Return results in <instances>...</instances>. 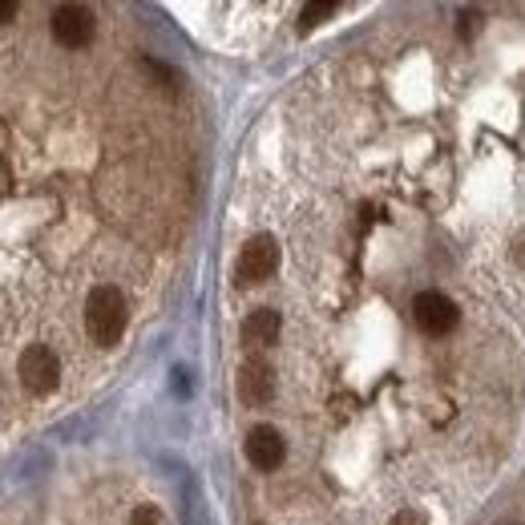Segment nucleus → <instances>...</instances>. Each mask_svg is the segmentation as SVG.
I'll list each match as a JSON object with an SVG mask.
<instances>
[{
  "mask_svg": "<svg viewBox=\"0 0 525 525\" xmlns=\"http://www.w3.org/2000/svg\"><path fill=\"white\" fill-rule=\"evenodd\" d=\"M85 328L93 336V344L114 348L126 332V299L118 287H93V295L85 299Z\"/></svg>",
  "mask_w": 525,
  "mask_h": 525,
  "instance_id": "f257e3e1",
  "label": "nucleus"
},
{
  "mask_svg": "<svg viewBox=\"0 0 525 525\" xmlns=\"http://www.w3.org/2000/svg\"><path fill=\"white\" fill-rule=\"evenodd\" d=\"M17 376H21V384H25L29 392L45 396V392H53L57 380H61V360L53 356V348L33 344V348L21 352V360H17Z\"/></svg>",
  "mask_w": 525,
  "mask_h": 525,
  "instance_id": "f03ea898",
  "label": "nucleus"
},
{
  "mask_svg": "<svg viewBox=\"0 0 525 525\" xmlns=\"http://www.w3.org/2000/svg\"><path fill=\"white\" fill-rule=\"evenodd\" d=\"M412 320L420 324V332L445 336V332L457 328L461 311H457V303H453L449 295H441V291H420V295L412 299Z\"/></svg>",
  "mask_w": 525,
  "mask_h": 525,
  "instance_id": "7ed1b4c3",
  "label": "nucleus"
},
{
  "mask_svg": "<svg viewBox=\"0 0 525 525\" xmlns=\"http://www.w3.org/2000/svg\"><path fill=\"white\" fill-rule=\"evenodd\" d=\"M279 267V247L271 235H255L243 251H239V263H235V279L239 283H263L271 279Z\"/></svg>",
  "mask_w": 525,
  "mask_h": 525,
  "instance_id": "20e7f679",
  "label": "nucleus"
},
{
  "mask_svg": "<svg viewBox=\"0 0 525 525\" xmlns=\"http://www.w3.org/2000/svg\"><path fill=\"white\" fill-rule=\"evenodd\" d=\"M49 29L65 49H85L93 41V13L85 5H57Z\"/></svg>",
  "mask_w": 525,
  "mask_h": 525,
  "instance_id": "39448f33",
  "label": "nucleus"
},
{
  "mask_svg": "<svg viewBox=\"0 0 525 525\" xmlns=\"http://www.w3.org/2000/svg\"><path fill=\"white\" fill-rule=\"evenodd\" d=\"M283 457H287V445H283L279 429L259 425V429H251V433H247V461H251L255 469L271 473V469H279V465H283Z\"/></svg>",
  "mask_w": 525,
  "mask_h": 525,
  "instance_id": "423d86ee",
  "label": "nucleus"
},
{
  "mask_svg": "<svg viewBox=\"0 0 525 525\" xmlns=\"http://www.w3.org/2000/svg\"><path fill=\"white\" fill-rule=\"evenodd\" d=\"M271 396H275V376H271V368H267L263 360H247V364L239 368V400H243L247 408H263V404H271Z\"/></svg>",
  "mask_w": 525,
  "mask_h": 525,
  "instance_id": "0eeeda50",
  "label": "nucleus"
},
{
  "mask_svg": "<svg viewBox=\"0 0 525 525\" xmlns=\"http://www.w3.org/2000/svg\"><path fill=\"white\" fill-rule=\"evenodd\" d=\"M243 340L255 344V348H271L279 340V311L271 307H259L243 320Z\"/></svg>",
  "mask_w": 525,
  "mask_h": 525,
  "instance_id": "6e6552de",
  "label": "nucleus"
},
{
  "mask_svg": "<svg viewBox=\"0 0 525 525\" xmlns=\"http://www.w3.org/2000/svg\"><path fill=\"white\" fill-rule=\"evenodd\" d=\"M328 17H336V5H332V0H320V5H307V9L299 13V29H311V25H320V21H328Z\"/></svg>",
  "mask_w": 525,
  "mask_h": 525,
  "instance_id": "1a4fd4ad",
  "label": "nucleus"
},
{
  "mask_svg": "<svg viewBox=\"0 0 525 525\" xmlns=\"http://www.w3.org/2000/svg\"><path fill=\"white\" fill-rule=\"evenodd\" d=\"M481 21H485V17H481L477 9H461V17H457V37H461V41H473V37L481 33Z\"/></svg>",
  "mask_w": 525,
  "mask_h": 525,
  "instance_id": "9d476101",
  "label": "nucleus"
},
{
  "mask_svg": "<svg viewBox=\"0 0 525 525\" xmlns=\"http://www.w3.org/2000/svg\"><path fill=\"white\" fill-rule=\"evenodd\" d=\"M186 521L202 525V501H198V485L194 481H186Z\"/></svg>",
  "mask_w": 525,
  "mask_h": 525,
  "instance_id": "9b49d317",
  "label": "nucleus"
},
{
  "mask_svg": "<svg viewBox=\"0 0 525 525\" xmlns=\"http://www.w3.org/2000/svg\"><path fill=\"white\" fill-rule=\"evenodd\" d=\"M142 69H146V73H154V77H158L166 89H174V85H178L174 69H166V65H162V61H154V57H146V61H142Z\"/></svg>",
  "mask_w": 525,
  "mask_h": 525,
  "instance_id": "f8f14e48",
  "label": "nucleus"
},
{
  "mask_svg": "<svg viewBox=\"0 0 525 525\" xmlns=\"http://www.w3.org/2000/svg\"><path fill=\"white\" fill-rule=\"evenodd\" d=\"M170 388H174V392L186 400V396L194 392V384H190V372H186V368H174V372H170Z\"/></svg>",
  "mask_w": 525,
  "mask_h": 525,
  "instance_id": "ddd939ff",
  "label": "nucleus"
},
{
  "mask_svg": "<svg viewBox=\"0 0 525 525\" xmlns=\"http://www.w3.org/2000/svg\"><path fill=\"white\" fill-rule=\"evenodd\" d=\"M130 525H162V513L154 505H138L134 517H130Z\"/></svg>",
  "mask_w": 525,
  "mask_h": 525,
  "instance_id": "4468645a",
  "label": "nucleus"
},
{
  "mask_svg": "<svg viewBox=\"0 0 525 525\" xmlns=\"http://www.w3.org/2000/svg\"><path fill=\"white\" fill-rule=\"evenodd\" d=\"M388 525H425V513H416V509H400Z\"/></svg>",
  "mask_w": 525,
  "mask_h": 525,
  "instance_id": "2eb2a0df",
  "label": "nucleus"
},
{
  "mask_svg": "<svg viewBox=\"0 0 525 525\" xmlns=\"http://www.w3.org/2000/svg\"><path fill=\"white\" fill-rule=\"evenodd\" d=\"M9 21H17V5L13 0H0V25H9Z\"/></svg>",
  "mask_w": 525,
  "mask_h": 525,
  "instance_id": "dca6fc26",
  "label": "nucleus"
},
{
  "mask_svg": "<svg viewBox=\"0 0 525 525\" xmlns=\"http://www.w3.org/2000/svg\"><path fill=\"white\" fill-rule=\"evenodd\" d=\"M513 259H517V263L525 267V231H521V235L513 239Z\"/></svg>",
  "mask_w": 525,
  "mask_h": 525,
  "instance_id": "f3484780",
  "label": "nucleus"
}]
</instances>
